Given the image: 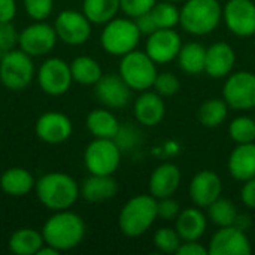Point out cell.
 <instances>
[{"mask_svg": "<svg viewBox=\"0 0 255 255\" xmlns=\"http://www.w3.org/2000/svg\"><path fill=\"white\" fill-rule=\"evenodd\" d=\"M16 15L15 0H0V22H10Z\"/></svg>", "mask_w": 255, "mask_h": 255, "instance_id": "obj_45", "label": "cell"}, {"mask_svg": "<svg viewBox=\"0 0 255 255\" xmlns=\"http://www.w3.org/2000/svg\"><path fill=\"white\" fill-rule=\"evenodd\" d=\"M235 226H236V227H239L241 230L247 232V230L250 229V226H251V218H250L248 215H238Z\"/></svg>", "mask_w": 255, "mask_h": 255, "instance_id": "obj_46", "label": "cell"}, {"mask_svg": "<svg viewBox=\"0 0 255 255\" xmlns=\"http://www.w3.org/2000/svg\"><path fill=\"white\" fill-rule=\"evenodd\" d=\"M134 117L139 124L146 127H155L166 115V105L161 96L155 91H142L134 102Z\"/></svg>", "mask_w": 255, "mask_h": 255, "instance_id": "obj_21", "label": "cell"}, {"mask_svg": "<svg viewBox=\"0 0 255 255\" xmlns=\"http://www.w3.org/2000/svg\"><path fill=\"white\" fill-rule=\"evenodd\" d=\"M167 1H172V3H176V1H181V0H167Z\"/></svg>", "mask_w": 255, "mask_h": 255, "instance_id": "obj_48", "label": "cell"}, {"mask_svg": "<svg viewBox=\"0 0 255 255\" xmlns=\"http://www.w3.org/2000/svg\"><path fill=\"white\" fill-rule=\"evenodd\" d=\"M96 97L102 105L111 109L124 108L131 96L130 87L124 82L120 75H103L99 82L94 85Z\"/></svg>", "mask_w": 255, "mask_h": 255, "instance_id": "obj_17", "label": "cell"}, {"mask_svg": "<svg viewBox=\"0 0 255 255\" xmlns=\"http://www.w3.org/2000/svg\"><path fill=\"white\" fill-rule=\"evenodd\" d=\"M157 218V199L151 194H139L121 208L118 226L127 238H139L152 227Z\"/></svg>", "mask_w": 255, "mask_h": 255, "instance_id": "obj_3", "label": "cell"}, {"mask_svg": "<svg viewBox=\"0 0 255 255\" xmlns=\"http://www.w3.org/2000/svg\"><path fill=\"white\" fill-rule=\"evenodd\" d=\"M72 78L81 85H96L103 76L102 67L97 60L88 55H79L70 63Z\"/></svg>", "mask_w": 255, "mask_h": 255, "instance_id": "obj_29", "label": "cell"}, {"mask_svg": "<svg viewBox=\"0 0 255 255\" xmlns=\"http://www.w3.org/2000/svg\"><path fill=\"white\" fill-rule=\"evenodd\" d=\"M151 15L158 28H175L181 19V10L172 1H157Z\"/></svg>", "mask_w": 255, "mask_h": 255, "instance_id": "obj_33", "label": "cell"}, {"mask_svg": "<svg viewBox=\"0 0 255 255\" xmlns=\"http://www.w3.org/2000/svg\"><path fill=\"white\" fill-rule=\"evenodd\" d=\"M181 88V82L178 79L176 75H173L172 72H163L158 73L154 82V90L155 93H158L161 97H170L175 96Z\"/></svg>", "mask_w": 255, "mask_h": 255, "instance_id": "obj_36", "label": "cell"}, {"mask_svg": "<svg viewBox=\"0 0 255 255\" xmlns=\"http://www.w3.org/2000/svg\"><path fill=\"white\" fill-rule=\"evenodd\" d=\"M229 172L241 182L255 178V142L239 143L229 157Z\"/></svg>", "mask_w": 255, "mask_h": 255, "instance_id": "obj_22", "label": "cell"}, {"mask_svg": "<svg viewBox=\"0 0 255 255\" xmlns=\"http://www.w3.org/2000/svg\"><path fill=\"white\" fill-rule=\"evenodd\" d=\"M178 255H208L209 251L206 247L199 244V241H182L181 247L176 251Z\"/></svg>", "mask_w": 255, "mask_h": 255, "instance_id": "obj_41", "label": "cell"}, {"mask_svg": "<svg viewBox=\"0 0 255 255\" xmlns=\"http://www.w3.org/2000/svg\"><path fill=\"white\" fill-rule=\"evenodd\" d=\"M134 22H136V25H137L140 34H145V36H149V34H152L155 30H158V27H157V24H155V21H154L151 12H146V13H143V15L134 18Z\"/></svg>", "mask_w": 255, "mask_h": 255, "instance_id": "obj_42", "label": "cell"}, {"mask_svg": "<svg viewBox=\"0 0 255 255\" xmlns=\"http://www.w3.org/2000/svg\"><path fill=\"white\" fill-rule=\"evenodd\" d=\"M87 128L94 137L115 139L121 126L117 117L108 109H94L87 117Z\"/></svg>", "mask_w": 255, "mask_h": 255, "instance_id": "obj_26", "label": "cell"}, {"mask_svg": "<svg viewBox=\"0 0 255 255\" xmlns=\"http://www.w3.org/2000/svg\"><path fill=\"white\" fill-rule=\"evenodd\" d=\"M34 78L31 57L22 49H10L0 58V82L10 91L25 90Z\"/></svg>", "mask_w": 255, "mask_h": 255, "instance_id": "obj_7", "label": "cell"}, {"mask_svg": "<svg viewBox=\"0 0 255 255\" xmlns=\"http://www.w3.org/2000/svg\"><path fill=\"white\" fill-rule=\"evenodd\" d=\"M55 28L43 21H36L27 25L18 37L19 49L27 52L30 57H42L51 52L57 43Z\"/></svg>", "mask_w": 255, "mask_h": 255, "instance_id": "obj_12", "label": "cell"}, {"mask_svg": "<svg viewBox=\"0 0 255 255\" xmlns=\"http://www.w3.org/2000/svg\"><path fill=\"white\" fill-rule=\"evenodd\" d=\"M157 0H120V7L123 13L128 18H137L155 6Z\"/></svg>", "mask_w": 255, "mask_h": 255, "instance_id": "obj_38", "label": "cell"}, {"mask_svg": "<svg viewBox=\"0 0 255 255\" xmlns=\"http://www.w3.org/2000/svg\"><path fill=\"white\" fill-rule=\"evenodd\" d=\"M176 60L182 72L188 75H199L205 72L206 48L199 42H188L182 45Z\"/></svg>", "mask_w": 255, "mask_h": 255, "instance_id": "obj_27", "label": "cell"}, {"mask_svg": "<svg viewBox=\"0 0 255 255\" xmlns=\"http://www.w3.org/2000/svg\"><path fill=\"white\" fill-rule=\"evenodd\" d=\"M223 182L214 170L199 172L190 182V197L197 208H208L221 197Z\"/></svg>", "mask_w": 255, "mask_h": 255, "instance_id": "obj_18", "label": "cell"}, {"mask_svg": "<svg viewBox=\"0 0 255 255\" xmlns=\"http://www.w3.org/2000/svg\"><path fill=\"white\" fill-rule=\"evenodd\" d=\"M43 244L42 233L34 229H18L9 238V250L16 255H36Z\"/></svg>", "mask_w": 255, "mask_h": 255, "instance_id": "obj_28", "label": "cell"}, {"mask_svg": "<svg viewBox=\"0 0 255 255\" xmlns=\"http://www.w3.org/2000/svg\"><path fill=\"white\" fill-rule=\"evenodd\" d=\"M241 199L247 208L255 209V178L244 182V187L241 190Z\"/></svg>", "mask_w": 255, "mask_h": 255, "instance_id": "obj_44", "label": "cell"}, {"mask_svg": "<svg viewBox=\"0 0 255 255\" xmlns=\"http://www.w3.org/2000/svg\"><path fill=\"white\" fill-rule=\"evenodd\" d=\"M182 45H184L182 39L176 30L158 28L152 34L148 36L145 52L157 64H166V63L176 60Z\"/></svg>", "mask_w": 255, "mask_h": 255, "instance_id": "obj_15", "label": "cell"}, {"mask_svg": "<svg viewBox=\"0 0 255 255\" xmlns=\"http://www.w3.org/2000/svg\"><path fill=\"white\" fill-rule=\"evenodd\" d=\"M229 115V105L224 99H211L199 109V121L208 128L221 126Z\"/></svg>", "mask_w": 255, "mask_h": 255, "instance_id": "obj_31", "label": "cell"}, {"mask_svg": "<svg viewBox=\"0 0 255 255\" xmlns=\"http://www.w3.org/2000/svg\"><path fill=\"white\" fill-rule=\"evenodd\" d=\"M45 244L54 247L60 253L76 248L85 236L84 220L69 209L57 211L42 229Z\"/></svg>", "mask_w": 255, "mask_h": 255, "instance_id": "obj_2", "label": "cell"}, {"mask_svg": "<svg viewBox=\"0 0 255 255\" xmlns=\"http://www.w3.org/2000/svg\"><path fill=\"white\" fill-rule=\"evenodd\" d=\"M181 244H182V239L178 235L176 229L161 227L154 235V247L157 248V251L163 254H176Z\"/></svg>", "mask_w": 255, "mask_h": 255, "instance_id": "obj_35", "label": "cell"}, {"mask_svg": "<svg viewBox=\"0 0 255 255\" xmlns=\"http://www.w3.org/2000/svg\"><path fill=\"white\" fill-rule=\"evenodd\" d=\"M118 75L133 91H146L154 87L158 75L157 63L142 51H131L121 57Z\"/></svg>", "mask_w": 255, "mask_h": 255, "instance_id": "obj_6", "label": "cell"}, {"mask_svg": "<svg viewBox=\"0 0 255 255\" xmlns=\"http://www.w3.org/2000/svg\"><path fill=\"white\" fill-rule=\"evenodd\" d=\"M223 19L227 28L239 36L255 34V3L253 0H227L223 6Z\"/></svg>", "mask_w": 255, "mask_h": 255, "instance_id": "obj_13", "label": "cell"}, {"mask_svg": "<svg viewBox=\"0 0 255 255\" xmlns=\"http://www.w3.org/2000/svg\"><path fill=\"white\" fill-rule=\"evenodd\" d=\"M157 212H158V218L164 221H172V220L176 221L178 215L181 214V206L175 199L164 197L157 200Z\"/></svg>", "mask_w": 255, "mask_h": 255, "instance_id": "obj_40", "label": "cell"}, {"mask_svg": "<svg viewBox=\"0 0 255 255\" xmlns=\"http://www.w3.org/2000/svg\"><path fill=\"white\" fill-rule=\"evenodd\" d=\"M229 134L238 145L255 142V120L247 115L236 117L229 126Z\"/></svg>", "mask_w": 255, "mask_h": 255, "instance_id": "obj_34", "label": "cell"}, {"mask_svg": "<svg viewBox=\"0 0 255 255\" xmlns=\"http://www.w3.org/2000/svg\"><path fill=\"white\" fill-rule=\"evenodd\" d=\"M84 163L91 175H114L121 163V148L115 139L94 137L85 148Z\"/></svg>", "mask_w": 255, "mask_h": 255, "instance_id": "obj_8", "label": "cell"}, {"mask_svg": "<svg viewBox=\"0 0 255 255\" xmlns=\"http://www.w3.org/2000/svg\"><path fill=\"white\" fill-rule=\"evenodd\" d=\"M91 21L84 12L67 9L58 13L54 22L55 33L58 39L72 46L84 45L91 36Z\"/></svg>", "mask_w": 255, "mask_h": 255, "instance_id": "obj_11", "label": "cell"}, {"mask_svg": "<svg viewBox=\"0 0 255 255\" xmlns=\"http://www.w3.org/2000/svg\"><path fill=\"white\" fill-rule=\"evenodd\" d=\"M236 64V54L232 45L226 42H217L206 49V63L205 72L214 78L221 79L227 78Z\"/></svg>", "mask_w": 255, "mask_h": 255, "instance_id": "obj_19", "label": "cell"}, {"mask_svg": "<svg viewBox=\"0 0 255 255\" xmlns=\"http://www.w3.org/2000/svg\"><path fill=\"white\" fill-rule=\"evenodd\" d=\"M34 130L42 142L49 145H58L66 142L72 136L73 124L67 115L57 111H49L37 118Z\"/></svg>", "mask_w": 255, "mask_h": 255, "instance_id": "obj_16", "label": "cell"}, {"mask_svg": "<svg viewBox=\"0 0 255 255\" xmlns=\"http://www.w3.org/2000/svg\"><path fill=\"white\" fill-rule=\"evenodd\" d=\"M121 10L120 0H84L82 12L93 24H106Z\"/></svg>", "mask_w": 255, "mask_h": 255, "instance_id": "obj_30", "label": "cell"}, {"mask_svg": "<svg viewBox=\"0 0 255 255\" xmlns=\"http://www.w3.org/2000/svg\"><path fill=\"white\" fill-rule=\"evenodd\" d=\"M140 36L142 34L133 18L115 16L105 24L100 34V43L108 54L114 57H123L136 49Z\"/></svg>", "mask_w": 255, "mask_h": 255, "instance_id": "obj_5", "label": "cell"}, {"mask_svg": "<svg viewBox=\"0 0 255 255\" xmlns=\"http://www.w3.org/2000/svg\"><path fill=\"white\" fill-rule=\"evenodd\" d=\"M179 10V24L194 36H206L215 31L223 19V6L218 0H187Z\"/></svg>", "mask_w": 255, "mask_h": 255, "instance_id": "obj_4", "label": "cell"}, {"mask_svg": "<svg viewBox=\"0 0 255 255\" xmlns=\"http://www.w3.org/2000/svg\"><path fill=\"white\" fill-rule=\"evenodd\" d=\"M60 254V251L58 250H55L54 247H51V245H48V244H43V247L39 250V253L36 255H57Z\"/></svg>", "mask_w": 255, "mask_h": 255, "instance_id": "obj_47", "label": "cell"}, {"mask_svg": "<svg viewBox=\"0 0 255 255\" xmlns=\"http://www.w3.org/2000/svg\"><path fill=\"white\" fill-rule=\"evenodd\" d=\"M136 134H137V131H134L131 128H120V131L115 137V142L118 143L121 151L130 149L136 143Z\"/></svg>", "mask_w": 255, "mask_h": 255, "instance_id": "obj_43", "label": "cell"}, {"mask_svg": "<svg viewBox=\"0 0 255 255\" xmlns=\"http://www.w3.org/2000/svg\"><path fill=\"white\" fill-rule=\"evenodd\" d=\"M181 170L173 163L157 166L149 178V193L157 200L172 197L181 185Z\"/></svg>", "mask_w": 255, "mask_h": 255, "instance_id": "obj_20", "label": "cell"}, {"mask_svg": "<svg viewBox=\"0 0 255 255\" xmlns=\"http://www.w3.org/2000/svg\"><path fill=\"white\" fill-rule=\"evenodd\" d=\"M19 33L10 22H0V52H7L18 45Z\"/></svg>", "mask_w": 255, "mask_h": 255, "instance_id": "obj_39", "label": "cell"}, {"mask_svg": "<svg viewBox=\"0 0 255 255\" xmlns=\"http://www.w3.org/2000/svg\"><path fill=\"white\" fill-rule=\"evenodd\" d=\"M73 82L70 64L58 57L45 60L37 70V84L48 96H63Z\"/></svg>", "mask_w": 255, "mask_h": 255, "instance_id": "obj_10", "label": "cell"}, {"mask_svg": "<svg viewBox=\"0 0 255 255\" xmlns=\"http://www.w3.org/2000/svg\"><path fill=\"white\" fill-rule=\"evenodd\" d=\"M208 251L211 255H250L253 247L247 232L236 226H227L214 233Z\"/></svg>", "mask_w": 255, "mask_h": 255, "instance_id": "obj_14", "label": "cell"}, {"mask_svg": "<svg viewBox=\"0 0 255 255\" xmlns=\"http://www.w3.org/2000/svg\"><path fill=\"white\" fill-rule=\"evenodd\" d=\"M239 212L235 203L229 199H217L212 205L208 206V217L217 227L235 226Z\"/></svg>", "mask_w": 255, "mask_h": 255, "instance_id": "obj_32", "label": "cell"}, {"mask_svg": "<svg viewBox=\"0 0 255 255\" xmlns=\"http://www.w3.org/2000/svg\"><path fill=\"white\" fill-rule=\"evenodd\" d=\"M118 191L117 181L112 175H91L84 181L81 187V196L91 203L106 202L115 197Z\"/></svg>", "mask_w": 255, "mask_h": 255, "instance_id": "obj_23", "label": "cell"}, {"mask_svg": "<svg viewBox=\"0 0 255 255\" xmlns=\"http://www.w3.org/2000/svg\"><path fill=\"white\" fill-rule=\"evenodd\" d=\"M39 202L51 211H64L75 205L81 194L78 182L67 173L51 172L36 181Z\"/></svg>", "mask_w": 255, "mask_h": 255, "instance_id": "obj_1", "label": "cell"}, {"mask_svg": "<svg viewBox=\"0 0 255 255\" xmlns=\"http://www.w3.org/2000/svg\"><path fill=\"white\" fill-rule=\"evenodd\" d=\"M206 227V215L199 208H188L178 215L175 229L182 241H199L205 235Z\"/></svg>", "mask_w": 255, "mask_h": 255, "instance_id": "obj_24", "label": "cell"}, {"mask_svg": "<svg viewBox=\"0 0 255 255\" xmlns=\"http://www.w3.org/2000/svg\"><path fill=\"white\" fill-rule=\"evenodd\" d=\"M24 9L31 19L43 21L51 15L54 0H24Z\"/></svg>", "mask_w": 255, "mask_h": 255, "instance_id": "obj_37", "label": "cell"}, {"mask_svg": "<svg viewBox=\"0 0 255 255\" xmlns=\"http://www.w3.org/2000/svg\"><path fill=\"white\" fill-rule=\"evenodd\" d=\"M223 97L229 108L236 111H251L255 108V73H230L223 87Z\"/></svg>", "mask_w": 255, "mask_h": 255, "instance_id": "obj_9", "label": "cell"}, {"mask_svg": "<svg viewBox=\"0 0 255 255\" xmlns=\"http://www.w3.org/2000/svg\"><path fill=\"white\" fill-rule=\"evenodd\" d=\"M36 185L33 175L22 167H10L0 176V188L7 196L21 197L28 194Z\"/></svg>", "mask_w": 255, "mask_h": 255, "instance_id": "obj_25", "label": "cell"}]
</instances>
